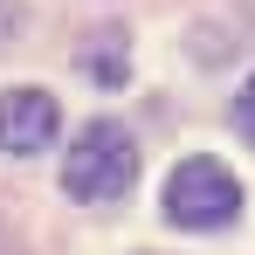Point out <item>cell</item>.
<instances>
[{
    "label": "cell",
    "instance_id": "cell-5",
    "mask_svg": "<svg viewBox=\"0 0 255 255\" xmlns=\"http://www.w3.org/2000/svg\"><path fill=\"white\" fill-rule=\"evenodd\" d=\"M14 21H21V14H14V0H0V48H7V35H14Z\"/></svg>",
    "mask_w": 255,
    "mask_h": 255
},
{
    "label": "cell",
    "instance_id": "cell-6",
    "mask_svg": "<svg viewBox=\"0 0 255 255\" xmlns=\"http://www.w3.org/2000/svg\"><path fill=\"white\" fill-rule=\"evenodd\" d=\"M0 255H21V249H14V242H7V235H0Z\"/></svg>",
    "mask_w": 255,
    "mask_h": 255
},
{
    "label": "cell",
    "instance_id": "cell-4",
    "mask_svg": "<svg viewBox=\"0 0 255 255\" xmlns=\"http://www.w3.org/2000/svg\"><path fill=\"white\" fill-rule=\"evenodd\" d=\"M235 131H242V138L255 145V76H249L242 90H235Z\"/></svg>",
    "mask_w": 255,
    "mask_h": 255
},
{
    "label": "cell",
    "instance_id": "cell-1",
    "mask_svg": "<svg viewBox=\"0 0 255 255\" xmlns=\"http://www.w3.org/2000/svg\"><path fill=\"white\" fill-rule=\"evenodd\" d=\"M131 179H138V145H131L125 125H111V118H97L69 138V159H62V193L69 200H83V207H111V200H125Z\"/></svg>",
    "mask_w": 255,
    "mask_h": 255
},
{
    "label": "cell",
    "instance_id": "cell-3",
    "mask_svg": "<svg viewBox=\"0 0 255 255\" xmlns=\"http://www.w3.org/2000/svg\"><path fill=\"white\" fill-rule=\"evenodd\" d=\"M55 131H62V104H55L42 83H21V90L0 97V152H14V159L48 152Z\"/></svg>",
    "mask_w": 255,
    "mask_h": 255
},
{
    "label": "cell",
    "instance_id": "cell-2",
    "mask_svg": "<svg viewBox=\"0 0 255 255\" xmlns=\"http://www.w3.org/2000/svg\"><path fill=\"white\" fill-rule=\"evenodd\" d=\"M172 228H193V235H214V228H235L242 221V179L221 166V159H179L166 172V200H159Z\"/></svg>",
    "mask_w": 255,
    "mask_h": 255
}]
</instances>
